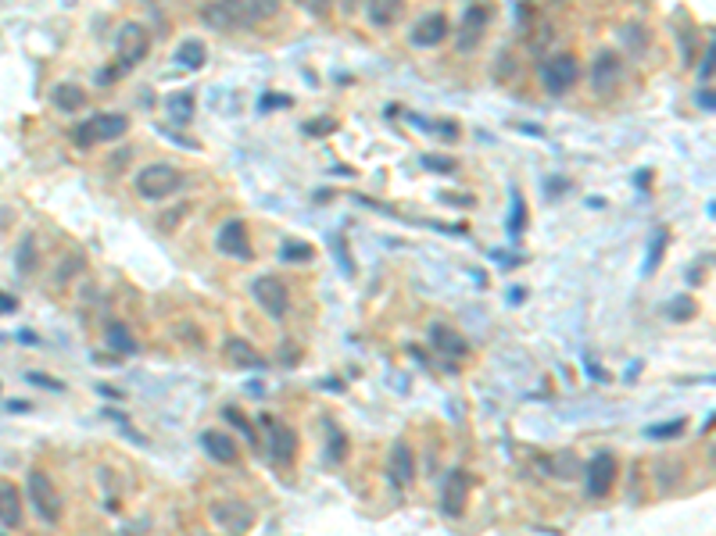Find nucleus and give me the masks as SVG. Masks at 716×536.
I'll use <instances>...</instances> for the list:
<instances>
[{"instance_id": "nucleus-18", "label": "nucleus", "mask_w": 716, "mask_h": 536, "mask_svg": "<svg viewBox=\"0 0 716 536\" xmlns=\"http://www.w3.org/2000/svg\"><path fill=\"white\" fill-rule=\"evenodd\" d=\"M0 526L4 530L22 526V490L15 483H0Z\"/></svg>"}, {"instance_id": "nucleus-11", "label": "nucleus", "mask_w": 716, "mask_h": 536, "mask_svg": "<svg viewBox=\"0 0 716 536\" xmlns=\"http://www.w3.org/2000/svg\"><path fill=\"white\" fill-rule=\"evenodd\" d=\"M262 426H265V433H269V454H273V461H276V465H294V457H297L294 429H291L283 418H273V415H265Z\"/></svg>"}, {"instance_id": "nucleus-4", "label": "nucleus", "mask_w": 716, "mask_h": 536, "mask_svg": "<svg viewBox=\"0 0 716 536\" xmlns=\"http://www.w3.org/2000/svg\"><path fill=\"white\" fill-rule=\"evenodd\" d=\"M129 129V119L126 115H119V111H104V115H93V119H86L83 125H76L72 129V143L86 151V147H93V143H104V140H119V136H126Z\"/></svg>"}, {"instance_id": "nucleus-8", "label": "nucleus", "mask_w": 716, "mask_h": 536, "mask_svg": "<svg viewBox=\"0 0 716 536\" xmlns=\"http://www.w3.org/2000/svg\"><path fill=\"white\" fill-rule=\"evenodd\" d=\"M620 72H624L620 54L616 50H598L588 68V83L594 89V97H613L616 86H620Z\"/></svg>"}, {"instance_id": "nucleus-34", "label": "nucleus", "mask_w": 716, "mask_h": 536, "mask_svg": "<svg viewBox=\"0 0 716 536\" xmlns=\"http://www.w3.org/2000/svg\"><path fill=\"white\" fill-rule=\"evenodd\" d=\"M297 4H301L308 15H315V18H323V15L330 11V0H297Z\"/></svg>"}, {"instance_id": "nucleus-32", "label": "nucleus", "mask_w": 716, "mask_h": 536, "mask_svg": "<svg viewBox=\"0 0 716 536\" xmlns=\"http://www.w3.org/2000/svg\"><path fill=\"white\" fill-rule=\"evenodd\" d=\"M312 257V247H305V244H287L283 247V261H308Z\"/></svg>"}, {"instance_id": "nucleus-2", "label": "nucleus", "mask_w": 716, "mask_h": 536, "mask_svg": "<svg viewBox=\"0 0 716 536\" xmlns=\"http://www.w3.org/2000/svg\"><path fill=\"white\" fill-rule=\"evenodd\" d=\"M179 186H183V172L166 165V162L144 165L136 175H133V190H136L144 201H166V197H172Z\"/></svg>"}, {"instance_id": "nucleus-23", "label": "nucleus", "mask_w": 716, "mask_h": 536, "mask_svg": "<svg viewBox=\"0 0 716 536\" xmlns=\"http://www.w3.org/2000/svg\"><path fill=\"white\" fill-rule=\"evenodd\" d=\"M176 61H179L183 68H205V61H208V50H205V43H201V40H187L183 47H179Z\"/></svg>"}, {"instance_id": "nucleus-5", "label": "nucleus", "mask_w": 716, "mask_h": 536, "mask_svg": "<svg viewBox=\"0 0 716 536\" xmlns=\"http://www.w3.org/2000/svg\"><path fill=\"white\" fill-rule=\"evenodd\" d=\"M208 519L219 526V530L240 536L254 526V508L251 504H244V500H237V497H222V500H215L208 508Z\"/></svg>"}, {"instance_id": "nucleus-35", "label": "nucleus", "mask_w": 716, "mask_h": 536, "mask_svg": "<svg viewBox=\"0 0 716 536\" xmlns=\"http://www.w3.org/2000/svg\"><path fill=\"white\" fill-rule=\"evenodd\" d=\"M713 76V43H706V58L699 65V79H710Z\"/></svg>"}, {"instance_id": "nucleus-36", "label": "nucleus", "mask_w": 716, "mask_h": 536, "mask_svg": "<svg viewBox=\"0 0 716 536\" xmlns=\"http://www.w3.org/2000/svg\"><path fill=\"white\" fill-rule=\"evenodd\" d=\"M29 383H37V386H47V390H61V383L47 379V375H40V372H29Z\"/></svg>"}, {"instance_id": "nucleus-28", "label": "nucleus", "mask_w": 716, "mask_h": 536, "mask_svg": "<svg viewBox=\"0 0 716 536\" xmlns=\"http://www.w3.org/2000/svg\"><path fill=\"white\" fill-rule=\"evenodd\" d=\"M667 315H670L674 322H688V319H695V300H691V297H677L674 304L667 308Z\"/></svg>"}, {"instance_id": "nucleus-30", "label": "nucleus", "mask_w": 716, "mask_h": 536, "mask_svg": "<svg viewBox=\"0 0 716 536\" xmlns=\"http://www.w3.org/2000/svg\"><path fill=\"white\" fill-rule=\"evenodd\" d=\"M677 433H684V418L663 422V426H648V436H652V440H659V436H677Z\"/></svg>"}, {"instance_id": "nucleus-29", "label": "nucleus", "mask_w": 716, "mask_h": 536, "mask_svg": "<svg viewBox=\"0 0 716 536\" xmlns=\"http://www.w3.org/2000/svg\"><path fill=\"white\" fill-rule=\"evenodd\" d=\"M222 415H226V422H230V426H237V429H240V433H244V440H248V444H251V447H254V444H258V436H254L251 422H248V418H244V415L237 412V408H222Z\"/></svg>"}, {"instance_id": "nucleus-7", "label": "nucleus", "mask_w": 716, "mask_h": 536, "mask_svg": "<svg viewBox=\"0 0 716 536\" xmlns=\"http://www.w3.org/2000/svg\"><path fill=\"white\" fill-rule=\"evenodd\" d=\"M251 297L269 319H283L291 311V289L283 287V279H276V276H258L251 283Z\"/></svg>"}, {"instance_id": "nucleus-14", "label": "nucleus", "mask_w": 716, "mask_h": 536, "mask_svg": "<svg viewBox=\"0 0 716 536\" xmlns=\"http://www.w3.org/2000/svg\"><path fill=\"white\" fill-rule=\"evenodd\" d=\"M387 476H390V483L401 487V490L416 479V454H412V447H409L405 440H394L390 457H387Z\"/></svg>"}, {"instance_id": "nucleus-16", "label": "nucleus", "mask_w": 716, "mask_h": 536, "mask_svg": "<svg viewBox=\"0 0 716 536\" xmlns=\"http://www.w3.org/2000/svg\"><path fill=\"white\" fill-rule=\"evenodd\" d=\"M201 447H205V454H208L211 461H219V465H233V461L240 457L237 440H233L230 433H222V429H205V433H201Z\"/></svg>"}, {"instance_id": "nucleus-6", "label": "nucleus", "mask_w": 716, "mask_h": 536, "mask_svg": "<svg viewBox=\"0 0 716 536\" xmlns=\"http://www.w3.org/2000/svg\"><path fill=\"white\" fill-rule=\"evenodd\" d=\"M616 476H620L616 454L598 451V454H594V457L588 461V465H584V490H588V497H594V500L609 497V490L616 487Z\"/></svg>"}, {"instance_id": "nucleus-19", "label": "nucleus", "mask_w": 716, "mask_h": 536, "mask_svg": "<svg viewBox=\"0 0 716 536\" xmlns=\"http://www.w3.org/2000/svg\"><path fill=\"white\" fill-rule=\"evenodd\" d=\"M401 11H405V0H366V18H369V26H377V29L394 26V22L401 18Z\"/></svg>"}, {"instance_id": "nucleus-17", "label": "nucleus", "mask_w": 716, "mask_h": 536, "mask_svg": "<svg viewBox=\"0 0 716 536\" xmlns=\"http://www.w3.org/2000/svg\"><path fill=\"white\" fill-rule=\"evenodd\" d=\"M430 343H433L441 354H448V358H465V354H469V343H465L463 332H455L452 326H444V322L430 326Z\"/></svg>"}, {"instance_id": "nucleus-20", "label": "nucleus", "mask_w": 716, "mask_h": 536, "mask_svg": "<svg viewBox=\"0 0 716 536\" xmlns=\"http://www.w3.org/2000/svg\"><path fill=\"white\" fill-rule=\"evenodd\" d=\"M50 104L58 108V111H80L86 104V89L83 86H76V83H58L54 89H50Z\"/></svg>"}, {"instance_id": "nucleus-1", "label": "nucleus", "mask_w": 716, "mask_h": 536, "mask_svg": "<svg viewBox=\"0 0 716 536\" xmlns=\"http://www.w3.org/2000/svg\"><path fill=\"white\" fill-rule=\"evenodd\" d=\"M198 18L208 26L211 33H240L254 22L248 0H205L198 7Z\"/></svg>"}, {"instance_id": "nucleus-33", "label": "nucleus", "mask_w": 716, "mask_h": 536, "mask_svg": "<svg viewBox=\"0 0 716 536\" xmlns=\"http://www.w3.org/2000/svg\"><path fill=\"white\" fill-rule=\"evenodd\" d=\"M326 429L334 433V447H330V461H344V451H347V444H344V436H340V429H337V426H330V422H326Z\"/></svg>"}, {"instance_id": "nucleus-15", "label": "nucleus", "mask_w": 716, "mask_h": 536, "mask_svg": "<svg viewBox=\"0 0 716 536\" xmlns=\"http://www.w3.org/2000/svg\"><path fill=\"white\" fill-rule=\"evenodd\" d=\"M215 247L222 250V254H230V257H240V261H248V257H251L248 226H244L240 218H230V222L219 229V236H215Z\"/></svg>"}, {"instance_id": "nucleus-12", "label": "nucleus", "mask_w": 716, "mask_h": 536, "mask_svg": "<svg viewBox=\"0 0 716 536\" xmlns=\"http://www.w3.org/2000/svg\"><path fill=\"white\" fill-rule=\"evenodd\" d=\"M147 50H151L147 29H144L140 22H126V26L119 29V61H123V68L140 65V61L147 58Z\"/></svg>"}, {"instance_id": "nucleus-13", "label": "nucleus", "mask_w": 716, "mask_h": 536, "mask_svg": "<svg viewBox=\"0 0 716 536\" xmlns=\"http://www.w3.org/2000/svg\"><path fill=\"white\" fill-rule=\"evenodd\" d=\"M448 33H452L448 15L430 11V15H422L420 22L409 29V43H412V47H437V43L448 40Z\"/></svg>"}, {"instance_id": "nucleus-3", "label": "nucleus", "mask_w": 716, "mask_h": 536, "mask_svg": "<svg viewBox=\"0 0 716 536\" xmlns=\"http://www.w3.org/2000/svg\"><path fill=\"white\" fill-rule=\"evenodd\" d=\"M26 494H29L37 515H40L47 526H58V522H61V515H65V497L58 494V487H54V479H50L47 472H40V468L29 472Z\"/></svg>"}, {"instance_id": "nucleus-24", "label": "nucleus", "mask_w": 716, "mask_h": 536, "mask_svg": "<svg viewBox=\"0 0 716 536\" xmlns=\"http://www.w3.org/2000/svg\"><path fill=\"white\" fill-rule=\"evenodd\" d=\"M166 108H169L172 122L187 125L194 119V93H172L169 100H166Z\"/></svg>"}, {"instance_id": "nucleus-40", "label": "nucleus", "mask_w": 716, "mask_h": 536, "mask_svg": "<svg viewBox=\"0 0 716 536\" xmlns=\"http://www.w3.org/2000/svg\"><path fill=\"white\" fill-rule=\"evenodd\" d=\"M355 7H358V0H340V11L344 15H355Z\"/></svg>"}, {"instance_id": "nucleus-27", "label": "nucleus", "mask_w": 716, "mask_h": 536, "mask_svg": "<svg viewBox=\"0 0 716 536\" xmlns=\"http://www.w3.org/2000/svg\"><path fill=\"white\" fill-rule=\"evenodd\" d=\"M523 222H527V211H523V197L519 190H512V215H508V233L519 236L523 233Z\"/></svg>"}, {"instance_id": "nucleus-9", "label": "nucleus", "mask_w": 716, "mask_h": 536, "mask_svg": "<svg viewBox=\"0 0 716 536\" xmlns=\"http://www.w3.org/2000/svg\"><path fill=\"white\" fill-rule=\"evenodd\" d=\"M577 76H581V68H577V58L573 54H555V58H548L545 65H541V83L551 97H562V93H570L573 83H577Z\"/></svg>"}, {"instance_id": "nucleus-22", "label": "nucleus", "mask_w": 716, "mask_h": 536, "mask_svg": "<svg viewBox=\"0 0 716 536\" xmlns=\"http://www.w3.org/2000/svg\"><path fill=\"white\" fill-rule=\"evenodd\" d=\"M667 244H670V229H667V226H659V229L652 233L648 254H645V276H652V272L659 268V261H663V254H667Z\"/></svg>"}, {"instance_id": "nucleus-37", "label": "nucleus", "mask_w": 716, "mask_h": 536, "mask_svg": "<svg viewBox=\"0 0 716 536\" xmlns=\"http://www.w3.org/2000/svg\"><path fill=\"white\" fill-rule=\"evenodd\" d=\"M15 308H18V300H15L11 293H4V289H0V315H4V311H15Z\"/></svg>"}, {"instance_id": "nucleus-31", "label": "nucleus", "mask_w": 716, "mask_h": 536, "mask_svg": "<svg viewBox=\"0 0 716 536\" xmlns=\"http://www.w3.org/2000/svg\"><path fill=\"white\" fill-rule=\"evenodd\" d=\"M248 7L254 18H273L280 11V0H248Z\"/></svg>"}, {"instance_id": "nucleus-25", "label": "nucleus", "mask_w": 716, "mask_h": 536, "mask_svg": "<svg viewBox=\"0 0 716 536\" xmlns=\"http://www.w3.org/2000/svg\"><path fill=\"white\" fill-rule=\"evenodd\" d=\"M15 268H18L22 276H33V272H37V236H33V233L22 236L18 254H15Z\"/></svg>"}, {"instance_id": "nucleus-38", "label": "nucleus", "mask_w": 716, "mask_h": 536, "mask_svg": "<svg viewBox=\"0 0 716 536\" xmlns=\"http://www.w3.org/2000/svg\"><path fill=\"white\" fill-rule=\"evenodd\" d=\"M308 132H312V136H323V132H334V122H326V119H323V122H312V125H308Z\"/></svg>"}, {"instance_id": "nucleus-26", "label": "nucleus", "mask_w": 716, "mask_h": 536, "mask_svg": "<svg viewBox=\"0 0 716 536\" xmlns=\"http://www.w3.org/2000/svg\"><path fill=\"white\" fill-rule=\"evenodd\" d=\"M108 343H112V351H119V354H136V340L129 336L123 322H112V326H108Z\"/></svg>"}, {"instance_id": "nucleus-39", "label": "nucleus", "mask_w": 716, "mask_h": 536, "mask_svg": "<svg viewBox=\"0 0 716 536\" xmlns=\"http://www.w3.org/2000/svg\"><path fill=\"white\" fill-rule=\"evenodd\" d=\"M699 108H706V111H713V93L706 89V93H699Z\"/></svg>"}, {"instance_id": "nucleus-21", "label": "nucleus", "mask_w": 716, "mask_h": 536, "mask_svg": "<svg viewBox=\"0 0 716 536\" xmlns=\"http://www.w3.org/2000/svg\"><path fill=\"white\" fill-rule=\"evenodd\" d=\"M226 354H230L233 365H244V369H262V365H265V358L254 351L251 343H248V340H237V336L226 340Z\"/></svg>"}, {"instance_id": "nucleus-10", "label": "nucleus", "mask_w": 716, "mask_h": 536, "mask_svg": "<svg viewBox=\"0 0 716 536\" xmlns=\"http://www.w3.org/2000/svg\"><path fill=\"white\" fill-rule=\"evenodd\" d=\"M469 494H473V476L465 468H452L441 483V511L448 519H459L469 504Z\"/></svg>"}]
</instances>
